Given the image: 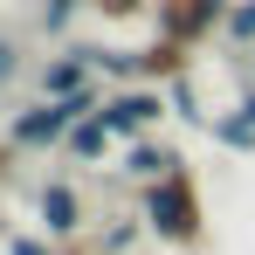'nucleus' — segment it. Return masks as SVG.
<instances>
[{
	"label": "nucleus",
	"mask_w": 255,
	"mask_h": 255,
	"mask_svg": "<svg viewBox=\"0 0 255 255\" xmlns=\"http://www.w3.org/2000/svg\"><path fill=\"white\" fill-rule=\"evenodd\" d=\"M249 76H255V55H249Z\"/></svg>",
	"instance_id": "obj_17"
},
{
	"label": "nucleus",
	"mask_w": 255,
	"mask_h": 255,
	"mask_svg": "<svg viewBox=\"0 0 255 255\" xmlns=\"http://www.w3.org/2000/svg\"><path fill=\"white\" fill-rule=\"evenodd\" d=\"M7 255H55V242H48V235H14Z\"/></svg>",
	"instance_id": "obj_14"
},
{
	"label": "nucleus",
	"mask_w": 255,
	"mask_h": 255,
	"mask_svg": "<svg viewBox=\"0 0 255 255\" xmlns=\"http://www.w3.org/2000/svg\"><path fill=\"white\" fill-rule=\"evenodd\" d=\"M76 7H97V0H42V28H48V35H62Z\"/></svg>",
	"instance_id": "obj_12"
},
{
	"label": "nucleus",
	"mask_w": 255,
	"mask_h": 255,
	"mask_svg": "<svg viewBox=\"0 0 255 255\" xmlns=\"http://www.w3.org/2000/svg\"><path fill=\"white\" fill-rule=\"evenodd\" d=\"M138 221L159 235V242H200V193H193V179L186 172H172V179H159V186H145V207H138Z\"/></svg>",
	"instance_id": "obj_2"
},
{
	"label": "nucleus",
	"mask_w": 255,
	"mask_h": 255,
	"mask_svg": "<svg viewBox=\"0 0 255 255\" xmlns=\"http://www.w3.org/2000/svg\"><path fill=\"white\" fill-rule=\"evenodd\" d=\"M166 104H172V90H159V83H131V90H111L104 97V131L118 138V145H138V131H152L159 118H166Z\"/></svg>",
	"instance_id": "obj_3"
},
{
	"label": "nucleus",
	"mask_w": 255,
	"mask_h": 255,
	"mask_svg": "<svg viewBox=\"0 0 255 255\" xmlns=\"http://www.w3.org/2000/svg\"><path fill=\"white\" fill-rule=\"evenodd\" d=\"M104 97L111 90H83V97H35V104H21L14 118H7V145L14 152H55V145H69V131L97 118L104 111Z\"/></svg>",
	"instance_id": "obj_1"
},
{
	"label": "nucleus",
	"mask_w": 255,
	"mask_h": 255,
	"mask_svg": "<svg viewBox=\"0 0 255 255\" xmlns=\"http://www.w3.org/2000/svg\"><path fill=\"white\" fill-rule=\"evenodd\" d=\"M125 172L138 179V186H159V179H172V172H186V159H179V145L138 138V145H125Z\"/></svg>",
	"instance_id": "obj_7"
},
{
	"label": "nucleus",
	"mask_w": 255,
	"mask_h": 255,
	"mask_svg": "<svg viewBox=\"0 0 255 255\" xmlns=\"http://www.w3.org/2000/svg\"><path fill=\"white\" fill-rule=\"evenodd\" d=\"M145 0H97V14H111V21H125V14H138Z\"/></svg>",
	"instance_id": "obj_15"
},
{
	"label": "nucleus",
	"mask_w": 255,
	"mask_h": 255,
	"mask_svg": "<svg viewBox=\"0 0 255 255\" xmlns=\"http://www.w3.org/2000/svg\"><path fill=\"white\" fill-rule=\"evenodd\" d=\"M228 14H235V0H159V7H152L159 42H179V48H193L200 35L228 28Z\"/></svg>",
	"instance_id": "obj_4"
},
{
	"label": "nucleus",
	"mask_w": 255,
	"mask_h": 255,
	"mask_svg": "<svg viewBox=\"0 0 255 255\" xmlns=\"http://www.w3.org/2000/svg\"><path fill=\"white\" fill-rule=\"evenodd\" d=\"M228 42H242V48H255V0H235V14H228V28H221Z\"/></svg>",
	"instance_id": "obj_11"
},
{
	"label": "nucleus",
	"mask_w": 255,
	"mask_h": 255,
	"mask_svg": "<svg viewBox=\"0 0 255 255\" xmlns=\"http://www.w3.org/2000/svg\"><path fill=\"white\" fill-rule=\"evenodd\" d=\"M207 138H214V145H228V152H255V125L242 118V111H221V118H207Z\"/></svg>",
	"instance_id": "obj_8"
},
{
	"label": "nucleus",
	"mask_w": 255,
	"mask_h": 255,
	"mask_svg": "<svg viewBox=\"0 0 255 255\" xmlns=\"http://www.w3.org/2000/svg\"><path fill=\"white\" fill-rule=\"evenodd\" d=\"M35 90L42 97H83V90H97V69H90L83 48H62V55H48L35 69Z\"/></svg>",
	"instance_id": "obj_5"
},
{
	"label": "nucleus",
	"mask_w": 255,
	"mask_h": 255,
	"mask_svg": "<svg viewBox=\"0 0 255 255\" xmlns=\"http://www.w3.org/2000/svg\"><path fill=\"white\" fill-rule=\"evenodd\" d=\"M35 214H42V235H48V242H69V235L83 228V200H76L69 179H48L42 193H35Z\"/></svg>",
	"instance_id": "obj_6"
},
{
	"label": "nucleus",
	"mask_w": 255,
	"mask_h": 255,
	"mask_svg": "<svg viewBox=\"0 0 255 255\" xmlns=\"http://www.w3.org/2000/svg\"><path fill=\"white\" fill-rule=\"evenodd\" d=\"M111 145H118V138L104 131V118H83V125L69 131V145H62V152H69V159H104Z\"/></svg>",
	"instance_id": "obj_9"
},
{
	"label": "nucleus",
	"mask_w": 255,
	"mask_h": 255,
	"mask_svg": "<svg viewBox=\"0 0 255 255\" xmlns=\"http://www.w3.org/2000/svg\"><path fill=\"white\" fill-rule=\"evenodd\" d=\"M235 111H242V118H249V125H255V83L242 90V97H235Z\"/></svg>",
	"instance_id": "obj_16"
},
{
	"label": "nucleus",
	"mask_w": 255,
	"mask_h": 255,
	"mask_svg": "<svg viewBox=\"0 0 255 255\" xmlns=\"http://www.w3.org/2000/svg\"><path fill=\"white\" fill-rule=\"evenodd\" d=\"M14 76H21V42H14V35H0V90L14 83Z\"/></svg>",
	"instance_id": "obj_13"
},
{
	"label": "nucleus",
	"mask_w": 255,
	"mask_h": 255,
	"mask_svg": "<svg viewBox=\"0 0 255 255\" xmlns=\"http://www.w3.org/2000/svg\"><path fill=\"white\" fill-rule=\"evenodd\" d=\"M138 228H145L138 214H131V221H111V228H104V242H97V255H125L131 242H138Z\"/></svg>",
	"instance_id": "obj_10"
}]
</instances>
